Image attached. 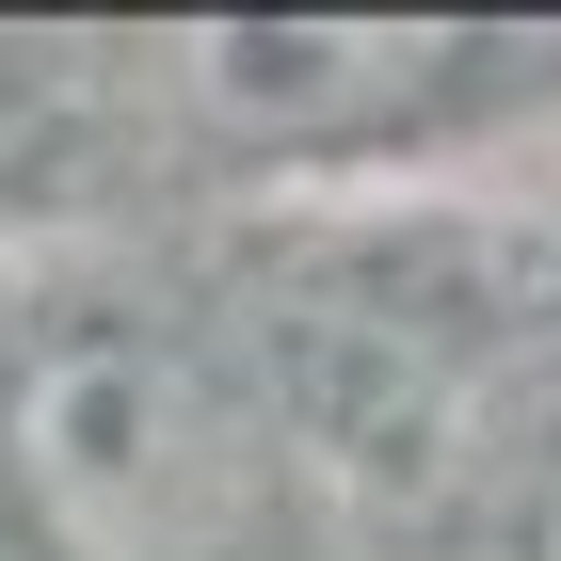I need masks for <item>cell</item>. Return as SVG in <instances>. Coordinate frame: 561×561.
Instances as JSON below:
<instances>
[{"mask_svg":"<svg viewBox=\"0 0 561 561\" xmlns=\"http://www.w3.org/2000/svg\"><path fill=\"white\" fill-rule=\"evenodd\" d=\"M0 466L48 561H241L257 546V417L161 321H65L0 401Z\"/></svg>","mask_w":561,"mask_h":561,"instance_id":"1","label":"cell"},{"mask_svg":"<svg viewBox=\"0 0 561 561\" xmlns=\"http://www.w3.org/2000/svg\"><path fill=\"white\" fill-rule=\"evenodd\" d=\"M193 96H209L225 129H386L401 96H417V33H386V16H225V33H193Z\"/></svg>","mask_w":561,"mask_h":561,"instance_id":"2","label":"cell"}]
</instances>
